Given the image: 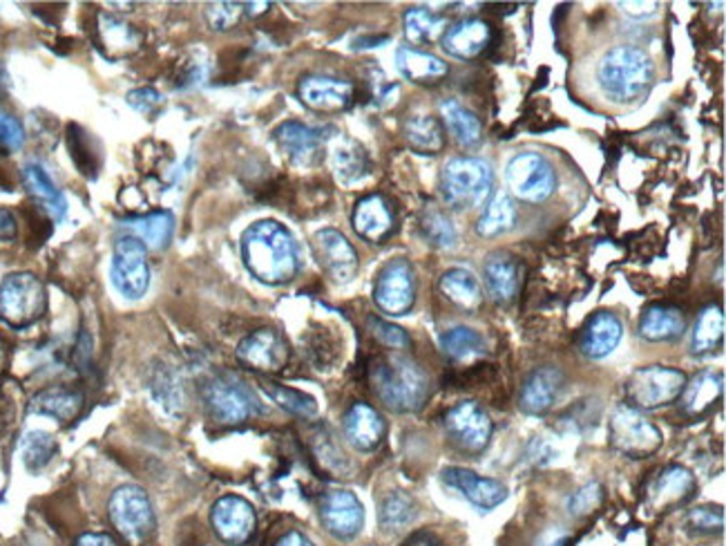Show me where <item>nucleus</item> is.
Wrapping results in <instances>:
<instances>
[{"label":"nucleus","mask_w":726,"mask_h":546,"mask_svg":"<svg viewBox=\"0 0 726 546\" xmlns=\"http://www.w3.org/2000/svg\"><path fill=\"white\" fill-rule=\"evenodd\" d=\"M242 260L264 284H286L300 271V254L291 231L275 220L250 225L242 235Z\"/></svg>","instance_id":"nucleus-1"},{"label":"nucleus","mask_w":726,"mask_h":546,"mask_svg":"<svg viewBox=\"0 0 726 546\" xmlns=\"http://www.w3.org/2000/svg\"><path fill=\"white\" fill-rule=\"evenodd\" d=\"M371 384L378 399L394 412H418L430 397V379L407 356H382L371 367Z\"/></svg>","instance_id":"nucleus-2"},{"label":"nucleus","mask_w":726,"mask_h":546,"mask_svg":"<svg viewBox=\"0 0 726 546\" xmlns=\"http://www.w3.org/2000/svg\"><path fill=\"white\" fill-rule=\"evenodd\" d=\"M596 76L613 104H635L644 99L653 86V61L644 50L619 46L602 57Z\"/></svg>","instance_id":"nucleus-3"},{"label":"nucleus","mask_w":726,"mask_h":546,"mask_svg":"<svg viewBox=\"0 0 726 546\" xmlns=\"http://www.w3.org/2000/svg\"><path fill=\"white\" fill-rule=\"evenodd\" d=\"M204 405L212 422L222 426H239L264 412L258 395L231 372L212 376L204 386Z\"/></svg>","instance_id":"nucleus-4"},{"label":"nucleus","mask_w":726,"mask_h":546,"mask_svg":"<svg viewBox=\"0 0 726 546\" xmlns=\"http://www.w3.org/2000/svg\"><path fill=\"white\" fill-rule=\"evenodd\" d=\"M494 184L492 166L479 157H456L445 163L441 189L443 197L452 208H475L483 204Z\"/></svg>","instance_id":"nucleus-5"},{"label":"nucleus","mask_w":726,"mask_h":546,"mask_svg":"<svg viewBox=\"0 0 726 546\" xmlns=\"http://www.w3.org/2000/svg\"><path fill=\"white\" fill-rule=\"evenodd\" d=\"M48 312V291L29 271L10 274L0 282V320L14 329L38 323Z\"/></svg>","instance_id":"nucleus-6"},{"label":"nucleus","mask_w":726,"mask_h":546,"mask_svg":"<svg viewBox=\"0 0 726 546\" xmlns=\"http://www.w3.org/2000/svg\"><path fill=\"white\" fill-rule=\"evenodd\" d=\"M687 386V374L666 365L635 369L624 386L628 405L635 410H657L679 399Z\"/></svg>","instance_id":"nucleus-7"},{"label":"nucleus","mask_w":726,"mask_h":546,"mask_svg":"<svg viewBox=\"0 0 726 546\" xmlns=\"http://www.w3.org/2000/svg\"><path fill=\"white\" fill-rule=\"evenodd\" d=\"M108 513L112 526L131 544L146 542L157 526L152 501L148 493L137 484L119 486L110 495Z\"/></svg>","instance_id":"nucleus-8"},{"label":"nucleus","mask_w":726,"mask_h":546,"mask_svg":"<svg viewBox=\"0 0 726 546\" xmlns=\"http://www.w3.org/2000/svg\"><path fill=\"white\" fill-rule=\"evenodd\" d=\"M608 441L624 457L647 459L662 448L664 435L639 410L619 405L611 416Z\"/></svg>","instance_id":"nucleus-9"},{"label":"nucleus","mask_w":726,"mask_h":546,"mask_svg":"<svg viewBox=\"0 0 726 546\" xmlns=\"http://www.w3.org/2000/svg\"><path fill=\"white\" fill-rule=\"evenodd\" d=\"M112 284L127 301H139L150 287L148 248L135 235H123L114 244L112 254Z\"/></svg>","instance_id":"nucleus-10"},{"label":"nucleus","mask_w":726,"mask_h":546,"mask_svg":"<svg viewBox=\"0 0 726 546\" xmlns=\"http://www.w3.org/2000/svg\"><path fill=\"white\" fill-rule=\"evenodd\" d=\"M445 433L465 454H481L494 433L490 414L477 401H460L445 414Z\"/></svg>","instance_id":"nucleus-11"},{"label":"nucleus","mask_w":726,"mask_h":546,"mask_svg":"<svg viewBox=\"0 0 726 546\" xmlns=\"http://www.w3.org/2000/svg\"><path fill=\"white\" fill-rule=\"evenodd\" d=\"M507 186L515 193V197L524 202H543L554 193L557 178L550 161L539 153H521L507 163Z\"/></svg>","instance_id":"nucleus-12"},{"label":"nucleus","mask_w":726,"mask_h":546,"mask_svg":"<svg viewBox=\"0 0 726 546\" xmlns=\"http://www.w3.org/2000/svg\"><path fill=\"white\" fill-rule=\"evenodd\" d=\"M373 301L380 312L405 316L416 303V276L405 258H396L382 267L373 287Z\"/></svg>","instance_id":"nucleus-13"},{"label":"nucleus","mask_w":726,"mask_h":546,"mask_svg":"<svg viewBox=\"0 0 726 546\" xmlns=\"http://www.w3.org/2000/svg\"><path fill=\"white\" fill-rule=\"evenodd\" d=\"M318 515L324 531L335 537L349 542L360 535L365 526V507L352 490H329L320 497Z\"/></svg>","instance_id":"nucleus-14"},{"label":"nucleus","mask_w":726,"mask_h":546,"mask_svg":"<svg viewBox=\"0 0 726 546\" xmlns=\"http://www.w3.org/2000/svg\"><path fill=\"white\" fill-rule=\"evenodd\" d=\"M313 246V256L318 265L327 271V276L337 282V284H347L356 278L358 274V254L354 244L340 233L337 229H322L313 235L311 240Z\"/></svg>","instance_id":"nucleus-15"},{"label":"nucleus","mask_w":726,"mask_h":546,"mask_svg":"<svg viewBox=\"0 0 726 546\" xmlns=\"http://www.w3.org/2000/svg\"><path fill=\"white\" fill-rule=\"evenodd\" d=\"M210 524L224 544L242 546L253 537L255 526H258V515H255L248 499L239 495H226L212 503Z\"/></svg>","instance_id":"nucleus-16"},{"label":"nucleus","mask_w":726,"mask_h":546,"mask_svg":"<svg viewBox=\"0 0 726 546\" xmlns=\"http://www.w3.org/2000/svg\"><path fill=\"white\" fill-rule=\"evenodd\" d=\"M291 350L284 336L271 327L248 333L237 345V361L255 372H282L288 363Z\"/></svg>","instance_id":"nucleus-17"},{"label":"nucleus","mask_w":726,"mask_h":546,"mask_svg":"<svg viewBox=\"0 0 726 546\" xmlns=\"http://www.w3.org/2000/svg\"><path fill=\"white\" fill-rule=\"evenodd\" d=\"M445 486L458 490L469 503H475L481 511H492L507 499V486L499 480L481 477L475 471L450 466L441 473Z\"/></svg>","instance_id":"nucleus-18"},{"label":"nucleus","mask_w":726,"mask_h":546,"mask_svg":"<svg viewBox=\"0 0 726 546\" xmlns=\"http://www.w3.org/2000/svg\"><path fill=\"white\" fill-rule=\"evenodd\" d=\"M297 97L300 101L316 110V112H337L352 106L354 101V86L349 81L335 76H305L297 86Z\"/></svg>","instance_id":"nucleus-19"},{"label":"nucleus","mask_w":726,"mask_h":546,"mask_svg":"<svg viewBox=\"0 0 726 546\" xmlns=\"http://www.w3.org/2000/svg\"><path fill=\"white\" fill-rule=\"evenodd\" d=\"M696 488L698 484L689 469L668 466L649 486V507L657 513L681 507V503H687L693 497Z\"/></svg>","instance_id":"nucleus-20"},{"label":"nucleus","mask_w":726,"mask_h":546,"mask_svg":"<svg viewBox=\"0 0 726 546\" xmlns=\"http://www.w3.org/2000/svg\"><path fill=\"white\" fill-rule=\"evenodd\" d=\"M562 390H564L562 369L554 367V365H543L528 376L524 388H521V397H519L521 410L526 414L541 416V414L550 412L552 405L557 403Z\"/></svg>","instance_id":"nucleus-21"},{"label":"nucleus","mask_w":726,"mask_h":546,"mask_svg":"<svg viewBox=\"0 0 726 546\" xmlns=\"http://www.w3.org/2000/svg\"><path fill=\"white\" fill-rule=\"evenodd\" d=\"M343 430L347 441L360 450V452H371L376 450L382 439L384 433H387V424H384L382 414L371 408L369 403H354L343 418Z\"/></svg>","instance_id":"nucleus-22"},{"label":"nucleus","mask_w":726,"mask_h":546,"mask_svg":"<svg viewBox=\"0 0 726 546\" xmlns=\"http://www.w3.org/2000/svg\"><path fill=\"white\" fill-rule=\"evenodd\" d=\"M275 142L293 163L300 166L316 163L324 148L322 133L300 121H284L275 131Z\"/></svg>","instance_id":"nucleus-23"},{"label":"nucleus","mask_w":726,"mask_h":546,"mask_svg":"<svg viewBox=\"0 0 726 546\" xmlns=\"http://www.w3.org/2000/svg\"><path fill=\"white\" fill-rule=\"evenodd\" d=\"M622 336H624L622 320L613 312H600L586 323L579 348L588 359H604L617 350Z\"/></svg>","instance_id":"nucleus-24"},{"label":"nucleus","mask_w":726,"mask_h":546,"mask_svg":"<svg viewBox=\"0 0 726 546\" xmlns=\"http://www.w3.org/2000/svg\"><path fill=\"white\" fill-rule=\"evenodd\" d=\"M492 29L481 19H465L452 25L443 36V48L456 59H477L490 46Z\"/></svg>","instance_id":"nucleus-25"},{"label":"nucleus","mask_w":726,"mask_h":546,"mask_svg":"<svg viewBox=\"0 0 726 546\" xmlns=\"http://www.w3.org/2000/svg\"><path fill=\"white\" fill-rule=\"evenodd\" d=\"M354 229L369 242H382L394 231V214L390 202L382 195L362 197L354 208Z\"/></svg>","instance_id":"nucleus-26"},{"label":"nucleus","mask_w":726,"mask_h":546,"mask_svg":"<svg viewBox=\"0 0 726 546\" xmlns=\"http://www.w3.org/2000/svg\"><path fill=\"white\" fill-rule=\"evenodd\" d=\"M724 392V374L715 372V369H706L700 372L696 379L681 390L679 399H681V410H685L689 416L700 418L704 414H709L717 401L722 399Z\"/></svg>","instance_id":"nucleus-27"},{"label":"nucleus","mask_w":726,"mask_h":546,"mask_svg":"<svg viewBox=\"0 0 726 546\" xmlns=\"http://www.w3.org/2000/svg\"><path fill=\"white\" fill-rule=\"evenodd\" d=\"M521 265L509 254H492L485 263V284L496 303H509L521 289Z\"/></svg>","instance_id":"nucleus-28"},{"label":"nucleus","mask_w":726,"mask_h":546,"mask_svg":"<svg viewBox=\"0 0 726 546\" xmlns=\"http://www.w3.org/2000/svg\"><path fill=\"white\" fill-rule=\"evenodd\" d=\"M23 182L25 189L29 191V195L42 204V208L57 220L63 222L67 216V199L65 195L57 189V184L52 182V178L46 173V168L38 166V163H27L23 168Z\"/></svg>","instance_id":"nucleus-29"},{"label":"nucleus","mask_w":726,"mask_h":546,"mask_svg":"<svg viewBox=\"0 0 726 546\" xmlns=\"http://www.w3.org/2000/svg\"><path fill=\"white\" fill-rule=\"evenodd\" d=\"M687 329L685 314L675 307H664V305H653L642 314V320H639V333L642 339L651 343H666L679 339Z\"/></svg>","instance_id":"nucleus-30"},{"label":"nucleus","mask_w":726,"mask_h":546,"mask_svg":"<svg viewBox=\"0 0 726 546\" xmlns=\"http://www.w3.org/2000/svg\"><path fill=\"white\" fill-rule=\"evenodd\" d=\"M396 68L407 81L414 83H436L447 74V63L443 59L407 46L398 48Z\"/></svg>","instance_id":"nucleus-31"},{"label":"nucleus","mask_w":726,"mask_h":546,"mask_svg":"<svg viewBox=\"0 0 726 546\" xmlns=\"http://www.w3.org/2000/svg\"><path fill=\"white\" fill-rule=\"evenodd\" d=\"M441 114H443V121L447 125L450 135L456 139V144L469 148L481 142L483 125H481V119L472 110H467L456 99H447L441 104Z\"/></svg>","instance_id":"nucleus-32"},{"label":"nucleus","mask_w":726,"mask_h":546,"mask_svg":"<svg viewBox=\"0 0 726 546\" xmlns=\"http://www.w3.org/2000/svg\"><path fill=\"white\" fill-rule=\"evenodd\" d=\"M125 229H131L135 238H139L146 248H152V251H163L170 240H173V231H175V218L173 214H168V211H155V214H148V216H141V218H133V220H127L123 222Z\"/></svg>","instance_id":"nucleus-33"},{"label":"nucleus","mask_w":726,"mask_h":546,"mask_svg":"<svg viewBox=\"0 0 726 546\" xmlns=\"http://www.w3.org/2000/svg\"><path fill=\"white\" fill-rule=\"evenodd\" d=\"M441 291L463 310H477L483 301L481 282L467 269H450L441 278Z\"/></svg>","instance_id":"nucleus-34"},{"label":"nucleus","mask_w":726,"mask_h":546,"mask_svg":"<svg viewBox=\"0 0 726 546\" xmlns=\"http://www.w3.org/2000/svg\"><path fill=\"white\" fill-rule=\"evenodd\" d=\"M405 137L409 142V146L414 150H418L420 155H436L445 146L443 125L439 123V119H434L430 114L411 117L405 123Z\"/></svg>","instance_id":"nucleus-35"},{"label":"nucleus","mask_w":726,"mask_h":546,"mask_svg":"<svg viewBox=\"0 0 726 546\" xmlns=\"http://www.w3.org/2000/svg\"><path fill=\"white\" fill-rule=\"evenodd\" d=\"M517 222V208L515 202L509 199L507 193H496L488 206L485 211L481 214L479 222H477V233L481 238H499L503 233H507L512 227Z\"/></svg>","instance_id":"nucleus-36"},{"label":"nucleus","mask_w":726,"mask_h":546,"mask_svg":"<svg viewBox=\"0 0 726 546\" xmlns=\"http://www.w3.org/2000/svg\"><path fill=\"white\" fill-rule=\"evenodd\" d=\"M403 25H405V36L409 44L427 46V44H434V40L447 29V19L432 10L411 8L405 12Z\"/></svg>","instance_id":"nucleus-37"},{"label":"nucleus","mask_w":726,"mask_h":546,"mask_svg":"<svg viewBox=\"0 0 726 546\" xmlns=\"http://www.w3.org/2000/svg\"><path fill=\"white\" fill-rule=\"evenodd\" d=\"M83 397L74 390L65 388H50L46 392H40L32 401V412L54 416L59 422H72V418L81 412Z\"/></svg>","instance_id":"nucleus-38"},{"label":"nucleus","mask_w":726,"mask_h":546,"mask_svg":"<svg viewBox=\"0 0 726 546\" xmlns=\"http://www.w3.org/2000/svg\"><path fill=\"white\" fill-rule=\"evenodd\" d=\"M724 341V312L717 305L706 307L693 329V339H691V350L693 354H713L719 350Z\"/></svg>","instance_id":"nucleus-39"},{"label":"nucleus","mask_w":726,"mask_h":546,"mask_svg":"<svg viewBox=\"0 0 726 546\" xmlns=\"http://www.w3.org/2000/svg\"><path fill=\"white\" fill-rule=\"evenodd\" d=\"M269 3H210L204 10L206 23L216 32L233 29L242 23L246 16H260L269 10Z\"/></svg>","instance_id":"nucleus-40"},{"label":"nucleus","mask_w":726,"mask_h":546,"mask_svg":"<svg viewBox=\"0 0 726 546\" xmlns=\"http://www.w3.org/2000/svg\"><path fill=\"white\" fill-rule=\"evenodd\" d=\"M99 32H101L103 48L108 50V54L114 52V57L133 54L141 44V36L133 25L116 21L112 16H101Z\"/></svg>","instance_id":"nucleus-41"},{"label":"nucleus","mask_w":726,"mask_h":546,"mask_svg":"<svg viewBox=\"0 0 726 546\" xmlns=\"http://www.w3.org/2000/svg\"><path fill=\"white\" fill-rule=\"evenodd\" d=\"M416 515H418L416 501L409 495H405L403 490L390 493L387 497H384L380 503V511H378L380 526L387 531H401L409 526L416 520Z\"/></svg>","instance_id":"nucleus-42"},{"label":"nucleus","mask_w":726,"mask_h":546,"mask_svg":"<svg viewBox=\"0 0 726 546\" xmlns=\"http://www.w3.org/2000/svg\"><path fill=\"white\" fill-rule=\"evenodd\" d=\"M333 168H335V175L352 184V182H358L360 178L367 175V168H369V159H367V153L360 144L356 142H343V144H337L335 150H333Z\"/></svg>","instance_id":"nucleus-43"},{"label":"nucleus","mask_w":726,"mask_h":546,"mask_svg":"<svg viewBox=\"0 0 726 546\" xmlns=\"http://www.w3.org/2000/svg\"><path fill=\"white\" fill-rule=\"evenodd\" d=\"M262 390L286 412L295 414V416H303V418H313L318 414V401L303 392V390H295L275 381H262Z\"/></svg>","instance_id":"nucleus-44"},{"label":"nucleus","mask_w":726,"mask_h":546,"mask_svg":"<svg viewBox=\"0 0 726 546\" xmlns=\"http://www.w3.org/2000/svg\"><path fill=\"white\" fill-rule=\"evenodd\" d=\"M441 345H443V352L454 361H467V359L481 356L485 352L483 336L477 329H469V327H454L445 331Z\"/></svg>","instance_id":"nucleus-45"},{"label":"nucleus","mask_w":726,"mask_h":546,"mask_svg":"<svg viewBox=\"0 0 726 546\" xmlns=\"http://www.w3.org/2000/svg\"><path fill=\"white\" fill-rule=\"evenodd\" d=\"M59 450V444L54 439V435L46 433V430H29L25 433L23 441H21V454L25 466L29 471H40L46 469L50 461L54 459Z\"/></svg>","instance_id":"nucleus-46"},{"label":"nucleus","mask_w":726,"mask_h":546,"mask_svg":"<svg viewBox=\"0 0 726 546\" xmlns=\"http://www.w3.org/2000/svg\"><path fill=\"white\" fill-rule=\"evenodd\" d=\"M420 231L424 235V240L439 246V248H452L456 244V229L452 225V220L439 211V208L430 206L420 218Z\"/></svg>","instance_id":"nucleus-47"},{"label":"nucleus","mask_w":726,"mask_h":546,"mask_svg":"<svg viewBox=\"0 0 726 546\" xmlns=\"http://www.w3.org/2000/svg\"><path fill=\"white\" fill-rule=\"evenodd\" d=\"M687 524L702 533V535H715L722 533L724 529V511L722 507H713V503H706V507H698L693 511H689Z\"/></svg>","instance_id":"nucleus-48"},{"label":"nucleus","mask_w":726,"mask_h":546,"mask_svg":"<svg viewBox=\"0 0 726 546\" xmlns=\"http://www.w3.org/2000/svg\"><path fill=\"white\" fill-rule=\"evenodd\" d=\"M369 327H371V333L376 336V339L382 345H387L392 350H405V348H409V336L398 325L387 323V320H382V318H369Z\"/></svg>","instance_id":"nucleus-49"},{"label":"nucleus","mask_w":726,"mask_h":546,"mask_svg":"<svg viewBox=\"0 0 726 546\" xmlns=\"http://www.w3.org/2000/svg\"><path fill=\"white\" fill-rule=\"evenodd\" d=\"M600 501H602V486L600 484H588L570 497L568 509H570L573 515H588L596 507H600Z\"/></svg>","instance_id":"nucleus-50"},{"label":"nucleus","mask_w":726,"mask_h":546,"mask_svg":"<svg viewBox=\"0 0 726 546\" xmlns=\"http://www.w3.org/2000/svg\"><path fill=\"white\" fill-rule=\"evenodd\" d=\"M25 142L23 125L3 108H0V146L8 150H19Z\"/></svg>","instance_id":"nucleus-51"},{"label":"nucleus","mask_w":726,"mask_h":546,"mask_svg":"<svg viewBox=\"0 0 726 546\" xmlns=\"http://www.w3.org/2000/svg\"><path fill=\"white\" fill-rule=\"evenodd\" d=\"M127 104L144 114H152L161 106V95L152 88H141L127 95Z\"/></svg>","instance_id":"nucleus-52"},{"label":"nucleus","mask_w":726,"mask_h":546,"mask_svg":"<svg viewBox=\"0 0 726 546\" xmlns=\"http://www.w3.org/2000/svg\"><path fill=\"white\" fill-rule=\"evenodd\" d=\"M19 235V222L10 208H0V242H12Z\"/></svg>","instance_id":"nucleus-53"},{"label":"nucleus","mask_w":726,"mask_h":546,"mask_svg":"<svg viewBox=\"0 0 726 546\" xmlns=\"http://www.w3.org/2000/svg\"><path fill=\"white\" fill-rule=\"evenodd\" d=\"M622 12L626 16H632V19H649L653 14H657V3H619Z\"/></svg>","instance_id":"nucleus-54"},{"label":"nucleus","mask_w":726,"mask_h":546,"mask_svg":"<svg viewBox=\"0 0 726 546\" xmlns=\"http://www.w3.org/2000/svg\"><path fill=\"white\" fill-rule=\"evenodd\" d=\"M76 546H119L108 533H83L76 539Z\"/></svg>","instance_id":"nucleus-55"},{"label":"nucleus","mask_w":726,"mask_h":546,"mask_svg":"<svg viewBox=\"0 0 726 546\" xmlns=\"http://www.w3.org/2000/svg\"><path fill=\"white\" fill-rule=\"evenodd\" d=\"M275 546H316V544L300 531H288L275 542Z\"/></svg>","instance_id":"nucleus-56"},{"label":"nucleus","mask_w":726,"mask_h":546,"mask_svg":"<svg viewBox=\"0 0 726 546\" xmlns=\"http://www.w3.org/2000/svg\"><path fill=\"white\" fill-rule=\"evenodd\" d=\"M405 546H445V544L432 533H416L407 539Z\"/></svg>","instance_id":"nucleus-57"},{"label":"nucleus","mask_w":726,"mask_h":546,"mask_svg":"<svg viewBox=\"0 0 726 546\" xmlns=\"http://www.w3.org/2000/svg\"><path fill=\"white\" fill-rule=\"evenodd\" d=\"M566 544H568V539H566V537H564V539H559V542H557V544H554V546H566Z\"/></svg>","instance_id":"nucleus-58"}]
</instances>
